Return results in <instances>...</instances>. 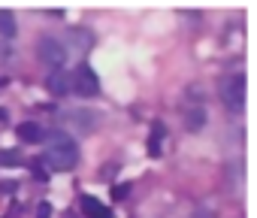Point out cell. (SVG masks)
<instances>
[{
  "instance_id": "10",
  "label": "cell",
  "mask_w": 257,
  "mask_h": 218,
  "mask_svg": "<svg viewBox=\"0 0 257 218\" xmlns=\"http://www.w3.org/2000/svg\"><path fill=\"white\" fill-rule=\"evenodd\" d=\"M185 125H188L191 131H200V128L206 125V113H203L200 106H197V109H191V113H188V119H185Z\"/></svg>"
},
{
  "instance_id": "14",
  "label": "cell",
  "mask_w": 257,
  "mask_h": 218,
  "mask_svg": "<svg viewBox=\"0 0 257 218\" xmlns=\"http://www.w3.org/2000/svg\"><path fill=\"white\" fill-rule=\"evenodd\" d=\"M16 188H19V182H10V179H7V182H0V191H7V194H13Z\"/></svg>"
},
{
  "instance_id": "7",
  "label": "cell",
  "mask_w": 257,
  "mask_h": 218,
  "mask_svg": "<svg viewBox=\"0 0 257 218\" xmlns=\"http://www.w3.org/2000/svg\"><path fill=\"white\" fill-rule=\"evenodd\" d=\"M19 137H22L25 143H40V140H43V128H40L37 122H22V125H19Z\"/></svg>"
},
{
  "instance_id": "8",
  "label": "cell",
  "mask_w": 257,
  "mask_h": 218,
  "mask_svg": "<svg viewBox=\"0 0 257 218\" xmlns=\"http://www.w3.org/2000/svg\"><path fill=\"white\" fill-rule=\"evenodd\" d=\"M164 137H167V128L158 122V125L152 128V137H149V155H152V158L161 155V140H164Z\"/></svg>"
},
{
  "instance_id": "4",
  "label": "cell",
  "mask_w": 257,
  "mask_h": 218,
  "mask_svg": "<svg viewBox=\"0 0 257 218\" xmlns=\"http://www.w3.org/2000/svg\"><path fill=\"white\" fill-rule=\"evenodd\" d=\"M37 49H40V61L49 64L52 70H61L67 64V46L61 40H55V37H43Z\"/></svg>"
},
{
  "instance_id": "6",
  "label": "cell",
  "mask_w": 257,
  "mask_h": 218,
  "mask_svg": "<svg viewBox=\"0 0 257 218\" xmlns=\"http://www.w3.org/2000/svg\"><path fill=\"white\" fill-rule=\"evenodd\" d=\"M82 212H85V218H112V212L97 197H82Z\"/></svg>"
},
{
  "instance_id": "9",
  "label": "cell",
  "mask_w": 257,
  "mask_h": 218,
  "mask_svg": "<svg viewBox=\"0 0 257 218\" xmlns=\"http://www.w3.org/2000/svg\"><path fill=\"white\" fill-rule=\"evenodd\" d=\"M0 37H7V40L16 37V16L10 10H0Z\"/></svg>"
},
{
  "instance_id": "5",
  "label": "cell",
  "mask_w": 257,
  "mask_h": 218,
  "mask_svg": "<svg viewBox=\"0 0 257 218\" xmlns=\"http://www.w3.org/2000/svg\"><path fill=\"white\" fill-rule=\"evenodd\" d=\"M46 85H49V91L55 97H67L70 94V73L67 70H55V73H49Z\"/></svg>"
},
{
  "instance_id": "15",
  "label": "cell",
  "mask_w": 257,
  "mask_h": 218,
  "mask_svg": "<svg viewBox=\"0 0 257 218\" xmlns=\"http://www.w3.org/2000/svg\"><path fill=\"white\" fill-rule=\"evenodd\" d=\"M4 119H7V113H4V109H0V122H4Z\"/></svg>"
},
{
  "instance_id": "13",
  "label": "cell",
  "mask_w": 257,
  "mask_h": 218,
  "mask_svg": "<svg viewBox=\"0 0 257 218\" xmlns=\"http://www.w3.org/2000/svg\"><path fill=\"white\" fill-rule=\"evenodd\" d=\"M127 191H131V185H118L112 194H115V200H124V197H127Z\"/></svg>"
},
{
  "instance_id": "11",
  "label": "cell",
  "mask_w": 257,
  "mask_h": 218,
  "mask_svg": "<svg viewBox=\"0 0 257 218\" xmlns=\"http://www.w3.org/2000/svg\"><path fill=\"white\" fill-rule=\"evenodd\" d=\"M19 161H22L19 149H4V152H0V164H4V167H13V164H19Z\"/></svg>"
},
{
  "instance_id": "1",
  "label": "cell",
  "mask_w": 257,
  "mask_h": 218,
  "mask_svg": "<svg viewBox=\"0 0 257 218\" xmlns=\"http://www.w3.org/2000/svg\"><path fill=\"white\" fill-rule=\"evenodd\" d=\"M76 161H79V146H76L67 134L52 131V134H49V146L43 149V161H40V164H46V167L55 170V173H64V170H73Z\"/></svg>"
},
{
  "instance_id": "2",
  "label": "cell",
  "mask_w": 257,
  "mask_h": 218,
  "mask_svg": "<svg viewBox=\"0 0 257 218\" xmlns=\"http://www.w3.org/2000/svg\"><path fill=\"white\" fill-rule=\"evenodd\" d=\"M221 100H224V106L230 113H239L245 106V76L242 73H233V76H227L221 82Z\"/></svg>"
},
{
  "instance_id": "12",
  "label": "cell",
  "mask_w": 257,
  "mask_h": 218,
  "mask_svg": "<svg viewBox=\"0 0 257 218\" xmlns=\"http://www.w3.org/2000/svg\"><path fill=\"white\" fill-rule=\"evenodd\" d=\"M37 218H52V206L49 203H40L37 206Z\"/></svg>"
},
{
  "instance_id": "3",
  "label": "cell",
  "mask_w": 257,
  "mask_h": 218,
  "mask_svg": "<svg viewBox=\"0 0 257 218\" xmlns=\"http://www.w3.org/2000/svg\"><path fill=\"white\" fill-rule=\"evenodd\" d=\"M100 82H97V73L88 67V64H79L73 73H70V91H76L79 97H91L97 94Z\"/></svg>"
}]
</instances>
